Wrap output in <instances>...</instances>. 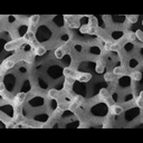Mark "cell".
<instances>
[{
    "label": "cell",
    "instance_id": "1",
    "mask_svg": "<svg viewBox=\"0 0 143 143\" xmlns=\"http://www.w3.org/2000/svg\"><path fill=\"white\" fill-rule=\"evenodd\" d=\"M25 98H26V94H25V93H18V94L15 96V98H13V102H15L17 105H20L25 101Z\"/></svg>",
    "mask_w": 143,
    "mask_h": 143
},
{
    "label": "cell",
    "instance_id": "2",
    "mask_svg": "<svg viewBox=\"0 0 143 143\" xmlns=\"http://www.w3.org/2000/svg\"><path fill=\"white\" fill-rule=\"evenodd\" d=\"M64 75H65L66 77H72V78H77V76H78V75H76V72H74L69 67H66L64 69Z\"/></svg>",
    "mask_w": 143,
    "mask_h": 143
},
{
    "label": "cell",
    "instance_id": "3",
    "mask_svg": "<svg viewBox=\"0 0 143 143\" xmlns=\"http://www.w3.org/2000/svg\"><path fill=\"white\" fill-rule=\"evenodd\" d=\"M92 78L91 74H86V73H82L77 76V79L79 82H83V83H86V82H89V79Z\"/></svg>",
    "mask_w": 143,
    "mask_h": 143
},
{
    "label": "cell",
    "instance_id": "4",
    "mask_svg": "<svg viewBox=\"0 0 143 143\" xmlns=\"http://www.w3.org/2000/svg\"><path fill=\"white\" fill-rule=\"evenodd\" d=\"M122 112H123V108L120 105H112L111 106V113L114 115H120Z\"/></svg>",
    "mask_w": 143,
    "mask_h": 143
},
{
    "label": "cell",
    "instance_id": "5",
    "mask_svg": "<svg viewBox=\"0 0 143 143\" xmlns=\"http://www.w3.org/2000/svg\"><path fill=\"white\" fill-rule=\"evenodd\" d=\"M19 46V42L18 40H15V42H8L7 45H5V49L6 50H11V49H15Z\"/></svg>",
    "mask_w": 143,
    "mask_h": 143
},
{
    "label": "cell",
    "instance_id": "6",
    "mask_svg": "<svg viewBox=\"0 0 143 143\" xmlns=\"http://www.w3.org/2000/svg\"><path fill=\"white\" fill-rule=\"evenodd\" d=\"M3 66L6 67V69H10L15 66V62H13L12 59H7V60H5V63H3Z\"/></svg>",
    "mask_w": 143,
    "mask_h": 143
},
{
    "label": "cell",
    "instance_id": "7",
    "mask_svg": "<svg viewBox=\"0 0 143 143\" xmlns=\"http://www.w3.org/2000/svg\"><path fill=\"white\" fill-rule=\"evenodd\" d=\"M108 96H110V93H108V91H107V89H105V88H102L101 91H100V97H101V100L107 98Z\"/></svg>",
    "mask_w": 143,
    "mask_h": 143
},
{
    "label": "cell",
    "instance_id": "8",
    "mask_svg": "<svg viewBox=\"0 0 143 143\" xmlns=\"http://www.w3.org/2000/svg\"><path fill=\"white\" fill-rule=\"evenodd\" d=\"M113 72H114V74L115 75H124L125 74V69H124L122 66H117V67H115Z\"/></svg>",
    "mask_w": 143,
    "mask_h": 143
},
{
    "label": "cell",
    "instance_id": "9",
    "mask_svg": "<svg viewBox=\"0 0 143 143\" xmlns=\"http://www.w3.org/2000/svg\"><path fill=\"white\" fill-rule=\"evenodd\" d=\"M96 72H97L98 74H101V73L104 72V65L102 64L101 60H97V62H96Z\"/></svg>",
    "mask_w": 143,
    "mask_h": 143
},
{
    "label": "cell",
    "instance_id": "10",
    "mask_svg": "<svg viewBox=\"0 0 143 143\" xmlns=\"http://www.w3.org/2000/svg\"><path fill=\"white\" fill-rule=\"evenodd\" d=\"M141 77H142V75H141L140 72H133V73L131 74V78L134 79V81H140Z\"/></svg>",
    "mask_w": 143,
    "mask_h": 143
},
{
    "label": "cell",
    "instance_id": "11",
    "mask_svg": "<svg viewBox=\"0 0 143 143\" xmlns=\"http://www.w3.org/2000/svg\"><path fill=\"white\" fill-rule=\"evenodd\" d=\"M34 52H35V54H37V55H44L46 53V49L44 48V47H42V46H38L36 49H34Z\"/></svg>",
    "mask_w": 143,
    "mask_h": 143
},
{
    "label": "cell",
    "instance_id": "12",
    "mask_svg": "<svg viewBox=\"0 0 143 143\" xmlns=\"http://www.w3.org/2000/svg\"><path fill=\"white\" fill-rule=\"evenodd\" d=\"M24 38L26 39L27 42H29V40H34V39H35V34H34L33 31H28L26 35L24 36Z\"/></svg>",
    "mask_w": 143,
    "mask_h": 143
},
{
    "label": "cell",
    "instance_id": "13",
    "mask_svg": "<svg viewBox=\"0 0 143 143\" xmlns=\"http://www.w3.org/2000/svg\"><path fill=\"white\" fill-rule=\"evenodd\" d=\"M55 56L58 59L63 58V56H64V49H63L62 47H60V48H57L56 49V52H55Z\"/></svg>",
    "mask_w": 143,
    "mask_h": 143
},
{
    "label": "cell",
    "instance_id": "14",
    "mask_svg": "<svg viewBox=\"0 0 143 143\" xmlns=\"http://www.w3.org/2000/svg\"><path fill=\"white\" fill-rule=\"evenodd\" d=\"M125 37H126V39H127V40H130V42H134V40L137 39V37H135V34L131 33V31H129V33L125 35Z\"/></svg>",
    "mask_w": 143,
    "mask_h": 143
},
{
    "label": "cell",
    "instance_id": "15",
    "mask_svg": "<svg viewBox=\"0 0 143 143\" xmlns=\"http://www.w3.org/2000/svg\"><path fill=\"white\" fill-rule=\"evenodd\" d=\"M96 26H97V20H96V18H95V17H91V18H89V27L96 28Z\"/></svg>",
    "mask_w": 143,
    "mask_h": 143
},
{
    "label": "cell",
    "instance_id": "16",
    "mask_svg": "<svg viewBox=\"0 0 143 143\" xmlns=\"http://www.w3.org/2000/svg\"><path fill=\"white\" fill-rule=\"evenodd\" d=\"M58 94H59V93L56 91V89H50V91H49V93H48V95L52 98H57V97H58Z\"/></svg>",
    "mask_w": 143,
    "mask_h": 143
},
{
    "label": "cell",
    "instance_id": "17",
    "mask_svg": "<svg viewBox=\"0 0 143 143\" xmlns=\"http://www.w3.org/2000/svg\"><path fill=\"white\" fill-rule=\"evenodd\" d=\"M78 106H79V104H78V103L75 101V100H73V101L71 102V105H69V110L74 111V110H76Z\"/></svg>",
    "mask_w": 143,
    "mask_h": 143
},
{
    "label": "cell",
    "instance_id": "18",
    "mask_svg": "<svg viewBox=\"0 0 143 143\" xmlns=\"http://www.w3.org/2000/svg\"><path fill=\"white\" fill-rule=\"evenodd\" d=\"M142 96H143V93H140V96H139V98H137V101H135V104H137L139 107H142V106H143Z\"/></svg>",
    "mask_w": 143,
    "mask_h": 143
},
{
    "label": "cell",
    "instance_id": "19",
    "mask_svg": "<svg viewBox=\"0 0 143 143\" xmlns=\"http://www.w3.org/2000/svg\"><path fill=\"white\" fill-rule=\"evenodd\" d=\"M127 20L130 21V23L134 24V23H137V16H132V15H129V16H126Z\"/></svg>",
    "mask_w": 143,
    "mask_h": 143
},
{
    "label": "cell",
    "instance_id": "20",
    "mask_svg": "<svg viewBox=\"0 0 143 143\" xmlns=\"http://www.w3.org/2000/svg\"><path fill=\"white\" fill-rule=\"evenodd\" d=\"M38 21H39V16H38V15H35V16L30 17V23H31V24L35 25V24H37Z\"/></svg>",
    "mask_w": 143,
    "mask_h": 143
},
{
    "label": "cell",
    "instance_id": "21",
    "mask_svg": "<svg viewBox=\"0 0 143 143\" xmlns=\"http://www.w3.org/2000/svg\"><path fill=\"white\" fill-rule=\"evenodd\" d=\"M113 74H111V73H106V74L104 75V79L106 82H111V81H113Z\"/></svg>",
    "mask_w": 143,
    "mask_h": 143
},
{
    "label": "cell",
    "instance_id": "22",
    "mask_svg": "<svg viewBox=\"0 0 143 143\" xmlns=\"http://www.w3.org/2000/svg\"><path fill=\"white\" fill-rule=\"evenodd\" d=\"M88 29H89V26H88V25H84V26L81 27V33L82 34H87Z\"/></svg>",
    "mask_w": 143,
    "mask_h": 143
},
{
    "label": "cell",
    "instance_id": "23",
    "mask_svg": "<svg viewBox=\"0 0 143 143\" xmlns=\"http://www.w3.org/2000/svg\"><path fill=\"white\" fill-rule=\"evenodd\" d=\"M119 49H120V45H119L117 42L112 44V46H111V50H113V52H117Z\"/></svg>",
    "mask_w": 143,
    "mask_h": 143
},
{
    "label": "cell",
    "instance_id": "24",
    "mask_svg": "<svg viewBox=\"0 0 143 143\" xmlns=\"http://www.w3.org/2000/svg\"><path fill=\"white\" fill-rule=\"evenodd\" d=\"M135 37H137V39H140V40H143V33L141 31L140 29L137 31V34H135Z\"/></svg>",
    "mask_w": 143,
    "mask_h": 143
},
{
    "label": "cell",
    "instance_id": "25",
    "mask_svg": "<svg viewBox=\"0 0 143 143\" xmlns=\"http://www.w3.org/2000/svg\"><path fill=\"white\" fill-rule=\"evenodd\" d=\"M64 18H65V21H67L68 24H71V23H73L74 21V18L72 16H69V15H66V16H64Z\"/></svg>",
    "mask_w": 143,
    "mask_h": 143
},
{
    "label": "cell",
    "instance_id": "26",
    "mask_svg": "<svg viewBox=\"0 0 143 143\" xmlns=\"http://www.w3.org/2000/svg\"><path fill=\"white\" fill-rule=\"evenodd\" d=\"M112 44H113V42H104V48L106 49V50H111V46H112Z\"/></svg>",
    "mask_w": 143,
    "mask_h": 143
},
{
    "label": "cell",
    "instance_id": "27",
    "mask_svg": "<svg viewBox=\"0 0 143 143\" xmlns=\"http://www.w3.org/2000/svg\"><path fill=\"white\" fill-rule=\"evenodd\" d=\"M20 113H21V107L18 105V106L15 108V115H16V116H19Z\"/></svg>",
    "mask_w": 143,
    "mask_h": 143
},
{
    "label": "cell",
    "instance_id": "28",
    "mask_svg": "<svg viewBox=\"0 0 143 143\" xmlns=\"http://www.w3.org/2000/svg\"><path fill=\"white\" fill-rule=\"evenodd\" d=\"M33 60H34V56L33 55H27V57H26V60L25 62H27V63H33Z\"/></svg>",
    "mask_w": 143,
    "mask_h": 143
},
{
    "label": "cell",
    "instance_id": "29",
    "mask_svg": "<svg viewBox=\"0 0 143 143\" xmlns=\"http://www.w3.org/2000/svg\"><path fill=\"white\" fill-rule=\"evenodd\" d=\"M87 34H89V35H94V34H96V28H92V27H89Z\"/></svg>",
    "mask_w": 143,
    "mask_h": 143
},
{
    "label": "cell",
    "instance_id": "30",
    "mask_svg": "<svg viewBox=\"0 0 143 143\" xmlns=\"http://www.w3.org/2000/svg\"><path fill=\"white\" fill-rule=\"evenodd\" d=\"M69 27H71V28H78V24L76 23V21H73V23L69 24Z\"/></svg>",
    "mask_w": 143,
    "mask_h": 143
},
{
    "label": "cell",
    "instance_id": "31",
    "mask_svg": "<svg viewBox=\"0 0 143 143\" xmlns=\"http://www.w3.org/2000/svg\"><path fill=\"white\" fill-rule=\"evenodd\" d=\"M57 110H58V112H63V111L65 110V105L59 103V104H58V108H57Z\"/></svg>",
    "mask_w": 143,
    "mask_h": 143
},
{
    "label": "cell",
    "instance_id": "32",
    "mask_svg": "<svg viewBox=\"0 0 143 143\" xmlns=\"http://www.w3.org/2000/svg\"><path fill=\"white\" fill-rule=\"evenodd\" d=\"M103 127H104V129L110 127V122H108V121H104V123H103Z\"/></svg>",
    "mask_w": 143,
    "mask_h": 143
},
{
    "label": "cell",
    "instance_id": "33",
    "mask_svg": "<svg viewBox=\"0 0 143 143\" xmlns=\"http://www.w3.org/2000/svg\"><path fill=\"white\" fill-rule=\"evenodd\" d=\"M137 60H134V59H132V60H131L130 66H131V67H133V66H137Z\"/></svg>",
    "mask_w": 143,
    "mask_h": 143
},
{
    "label": "cell",
    "instance_id": "34",
    "mask_svg": "<svg viewBox=\"0 0 143 143\" xmlns=\"http://www.w3.org/2000/svg\"><path fill=\"white\" fill-rule=\"evenodd\" d=\"M78 127H79V129H86V127H88V125H87V123H82Z\"/></svg>",
    "mask_w": 143,
    "mask_h": 143
},
{
    "label": "cell",
    "instance_id": "35",
    "mask_svg": "<svg viewBox=\"0 0 143 143\" xmlns=\"http://www.w3.org/2000/svg\"><path fill=\"white\" fill-rule=\"evenodd\" d=\"M0 91H1V92L5 91V84H3V83H1V84H0Z\"/></svg>",
    "mask_w": 143,
    "mask_h": 143
}]
</instances>
